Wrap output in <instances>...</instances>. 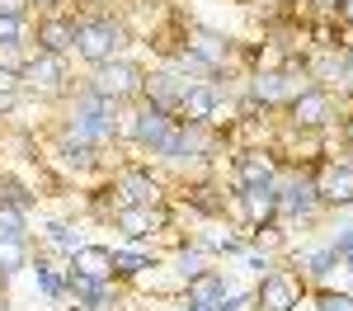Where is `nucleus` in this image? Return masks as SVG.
<instances>
[{"mask_svg": "<svg viewBox=\"0 0 353 311\" xmlns=\"http://www.w3.org/2000/svg\"><path fill=\"white\" fill-rule=\"evenodd\" d=\"M339 269H349V274H353V245H349V250H339Z\"/></svg>", "mask_w": 353, "mask_h": 311, "instance_id": "obj_29", "label": "nucleus"}, {"mask_svg": "<svg viewBox=\"0 0 353 311\" xmlns=\"http://www.w3.org/2000/svg\"><path fill=\"white\" fill-rule=\"evenodd\" d=\"M24 94H66V57L52 52H33L19 71Z\"/></svg>", "mask_w": 353, "mask_h": 311, "instance_id": "obj_8", "label": "nucleus"}, {"mask_svg": "<svg viewBox=\"0 0 353 311\" xmlns=\"http://www.w3.org/2000/svg\"><path fill=\"white\" fill-rule=\"evenodd\" d=\"M254 307L259 311H297L301 307V274L297 269H264V279L254 288Z\"/></svg>", "mask_w": 353, "mask_h": 311, "instance_id": "obj_5", "label": "nucleus"}, {"mask_svg": "<svg viewBox=\"0 0 353 311\" xmlns=\"http://www.w3.org/2000/svg\"><path fill=\"white\" fill-rule=\"evenodd\" d=\"M231 212L241 217L250 231H264V226H278V184H254V189H236V203Z\"/></svg>", "mask_w": 353, "mask_h": 311, "instance_id": "obj_6", "label": "nucleus"}, {"mask_svg": "<svg viewBox=\"0 0 353 311\" xmlns=\"http://www.w3.org/2000/svg\"><path fill=\"white\" fill-rule=\"evenodd\" d=\"M141 85H146V66H137L128 57H109L99 66H90V90L118 99V104H137L141 99Z\"/></svg>", "mask_w": 353, "mask_h": 311, "instance_id": "obj_3", "label": "nucleus"}, {"mask_svg": "<svg viewBox=\"0 0 353 311\" xmlns=\"http://www.w3.org/2000/svg\"><path fill=\"white\" fill-rule=\"evenodd\" d=\"M146 269H156V259L132 245V250H113V279H141Z\"/></svg>", "mask_w": 353, "mask_h": 311, "instance_id": "obj_19", "label": "nucleus"}, {"mask_svg": "<svg viewBox=\"0 0 353 311\" xmlns=\"http://www.w3.org/2000/svg\"><path fill=\"white\" fill-rule=\"evenodd\" d=\"M316 194L325 208H353V161H325L316 170Z\"/></svg>", "mask_w": 353, "mask_h": 311, "instance_id": "obj_10", "label": "nucleus"}, {"mask_svg": "<svg viewBox=\"0 0 353 311\" xmlns=\"http://www.w3.org/2000/svg\"><path fill=\"white\" fill-rule=\"evenodd\" d=\"M128 43H132V28L123 24L109 5L94 10V14H85V19H76V57H81L85 66H99V61L118 57Z\"/></svg>", "mask_w": 353, "mask_h": 311, "instance_id": "obj_1", "label": "nucleus"}, {"mask_svg": "<svg viewBox=\"0 0 353 311\" xmlns=\"http://www.w3.org/2000/svg\"><path fill=\"white\" fill-rule=\"evenodd\" d=\"M344 66H349V76H353V43H344Z\"/></svg>", "mask_w": 353, "mask_h": 311, "instance_id": "obj_30", "label": "nucleus"}, {"mask_svg": "<svg viewBox=\"0 0 353 311\" xmlns=\"http://www.w3.org/2000/svg\"><path fill=\"white\" fill-rule=\"evenodd\" d=\"M28 24L24 19H14V14H0V43H24Z\"/></svg>", "mask_w": 353, "mask_h": 311, "instance_id": "obj_27", "label": "nucleus"}, {"mask_svg": "<svg viewBox=\"0 0 353 311\" xmlns=\"http://www.w3.org/2000/svg\"><path fill=\"white\" fill-rule=\"evenodd\" d=\"M174 113L156 109V104H146V99H137V146H146V151H156L170 132H174Z\"/></svg>", "mask_w": 353, "mask_h": 311, "instance_id": "obj_13", "label": "nucleus"}, {"mask_svg": "<svg viewBox=\"0 0 353 311\" xmlns=\"http://www.w3.org/2000/svg\"><path fill=\"white\" fill-rule=\"evenodd\" d=\"M0 189H5V203H14V208H33V203H38V194H33V189H28V184H19V179H14V174H0Z\"/></svg>", "mask_w": 353, "mask_h": 311, "instance_id": "obj_23", "label": "nucleus"}, {"mask_svg": "<svg viewBox=\"0 0 353 311\" xmlns=\"http://www.w3.org/2000/svg\"><path fill=\"white\" fill-rule=\"evenodd\" d=\"M28 259H33L28 236H0V274H19L28 269Z\"/></svg>", "mask_w": 353, "mask_h": 311, "instance_id": "obj_20", "label": "nucleus"}, {"mask_svg": "<svg viewBox=\"0 0 353 311\" xmlns=\"http://www.w3.org/2000/svg\"><path fill=\"white\" fill-rule=\"evenodd\" d=\"M33 38H38V52H52V57L76 52V14L48 10V14L38 19V28H33Z\"/></svg>", "mask_w": 353, "mask_h": 311, "instance_id": "obj_11", "label": "nucleus"}, {"mask_svg": "<svg viewBox=\"0 0 353 311\" xmlns=\"http://www.w3.org/2000/svg\"><path fill=\"white\" fill-rule=\"evenodd\" d=\"M316 311H353V292H339V288H321V292H316Z\"/></svg>", "mask_w": 353, "mask_h": 311, "instance_id": "obj_24", "label": "nucleus"}, {"mask_svg": "<svg viewBox=\"0 0 353 311\" xmlns=\"http://www.w3.org/2000/svg\"><path fill=\"white\" fill-rule=\"evenodd\" d=\"M113 231H123L132 245H141L146 236H156V222H151V208H137V203H118L113 212Z\"/></svg>", "mask_w": 353, "mask_h": 311, "instance_id": "obj_17", "label": "nucleus"}, {"mask_svg": "<svg viewBox=\"0 0 353 311\" xmlns=\"http://www.w3.org/2000/svg\"><path fill=\"white\" fill-rule=\"evenodd\" d=\"M189 208L203 212V217H217V212H226V198H221V189H212V184H193L189 189Z\"/></svg>", "mask_w": 353, "mask_h": 311, "instance_id": "obj_21", "label": "nucleus"}, {"mask_svg": "<svg viewBox=\"0 0 353 311\" xmlns=\"http://www.w3.org/2000/svg\"><path fill=\"white\" fill-rule=\"evenodd\" d=\"M0 236H28V212L0 198Z\"/></svg>", "mask_w": 353, "mask_h": 311, "instance_id": "obj_22", "label": "nucleus"}, {"mask_svg": "<svg viewBox=\"0 0 353 311\" xmlns=\"http://www.w3.org/2000/svg\"><path fill=\"white\" fill-rule=\"evenodd\" d=\"M278 174H283V156H278V146H245L241 156L231 161V179H236V189L278 184Z\"/></svg>", "mask_w": 353, "mask_h": 311, "instance_id": "obj_4", "label": "nucleus"}, {"mask_svg": "<svg viewBox=\"0 0 353 311\" xmlns=\"http://www.w3.org/2000/svg\"><path fill=\"white\" fill-rule=\"evenodd\" d=\"M0 311H10V302H5V297H0Z\"/></svg>", "mask_w": 353, "mask_h": 311, "instance_id": "obj_31", "label": "nucleus"}, {"mask_svg": "<svg viewBox=\"0 0 353 311\" xmlns=\"http://www.w3.org/2000/svg\"><path fill=\"white\" fill-rule=\"evenodd\" d=\"M226 297V274L221 269H203V274H193L189 283H184V302L198 311H212Z\"/></svg>", "mask_w": 353, "mask_h": 311, "instance_id": "obj_14", "label": "nucleus"}, {"mask_svg": "<svg viewBox=\"0 0 353 311\" xmlns=\"http://www.w3.org/2000/svg\"><path fill=\"white\" fill-rule=\"evenodd\" d=\"M344 85H349V94H353V76H349V81H344Z\"/></svg>", "mask_w": 353, "mask_h": 311, "instance_id": "obj_32", "label": "nucleus"}, {"mask_svg": "<svg viewBox=\"0 0 353 311\" xmlns=\"http://www.w3.org/2000/svg\"><path fill=\"white\" fill-rule=\"evenodd\" d=\"M208 264H203V250L198 245H189V250H179V283H189L193 274H203Z\"/></svg>", "mask_w": 353, "mask_h": 311, "instance_id": "obj_26", "label": "nucleus"}, {"mask_svg": "<svg viewBox=\"0 0 353 311\" xmlns=\"http://www.w3.org/2000/svg\"><path fill=\"white\" fill-rule=\"evenodd\" d=\"M198 81H184L174 66H161V71H146V85H141V99L146 104H156V109L165 113H179V104H184V90Z\"/></svg>", "mask_w": 353, "mask_h": 311, "instance_id": "obj_9", "label": "nucleus"}, {"mask_svg": "<svg viewBox=\"0 0 353 311\" xmlns=\"http://www.w3.org/2000/svg\"><path fill=\"white\" fill-rule=\"evenodd\" d=\"M334 24L353 33V0H339V14H334Z\"/></svg>", "mask_w": 353, "mask_h": 311, "instance_id": "obj_28", "label": "nucleus"}, {"mask_svg": "<svg viewBox=\"0 0 353 311\" xmlns=\"http://www.w3.org/2000/svg\"><path fill=\"white\" fill-rule=\"evenodd\" d=\"M24 61H28V52H24V43H0V71H24Z\"/></svg>", "mask_w": 353, "mask_h": 311, "instance_id": "obj_25", "label": "nucleus"}, {"mask_svg": "<svg viewBox=\"0 0 353 311\" xmlns=\"http://www.w3.org/2000/svg\"><path fill=\"white\" fill-rule=\"evenodd\" d=\"M217 109H221V94L212 90V85H189L184 90V104H179V123H208L212 128V118H217Z\"/></svg>", "mask_w": 353, "mask_h": 311, "instance_id": "obj_16", "label": "nucleus"}, {"mask_svg": "<svg viewBox=\"0 0 353 311\" xmlns=\"http://www.w3.org/2000/svg\"><path fill=\"white\" fill-rule=\"evenodd\" d=\"M184 48H189L193 57H203V61H208V66H212L217 76L226 71V66H231V57H236L231 38H221V33H212V28H198V24L184 33Z\"/></svg>", "mask_w": 353, "mask_h": 311, "instance_id": "obj_12", "label": "nucleus"}, {"mask_svg": "<svg viewBox=\"0 0 353 311\" xmlns=\"http://www.w3.org/2000/svg\"><path fill=\"white\" fill-rule=\"evenodd\" d=\"M66 269L81 274V279H94V283H113V250L109 245H81L66 259Z\"/></svg>", "mask_w": 353, "mask_h": 311, "instance_id": "obj_15", "label": "nucleus"}, {"mask_svg": "<svg viewBox=\"0 0 353 311\" xmlns=\"http://www.w3.org/2000/svg\"><path fill=\"white\" fill-rule=\"evenodd\" d=\"M297 269L306 279H325L330 269H339V254L334 245H316V250H297Z\"/></svg>", "mask_w": 353, "mask_h": 311, "instance_id": "obj_18", "label": "nucleus"}, {"mask_svg": "<svg viewBox=\"0 0 353 311\" xmlns=\"http://www.w3.org/2000/svg\"><path fill=\"white\" fill-rule=\"evenodd\" d=\"M113 194H118V203H137V208H156V203H165V179L161 174H151V170H118L113 174Z\"/></svg>", "mask_w": 353, "mask_h": 311, "instance_id": "obj_7", "label": "nucleus"}, {"mask_svg": "<svg viewBox=\"0 0 353 311\" xmlns=\"http://www.w3.org/2000/svg\"><path fill=\"white\" fill-rule=\"evenodd\" d=\"M339 123L334 113V90L330 85H306L301 94H292L288 104V128L301 132V137H316V132H330Z\"/></svg>", "mask_w": 353, "mask_h": 311, "instance_id": "obj_2", "label": "nucleus"}]
</instances>
